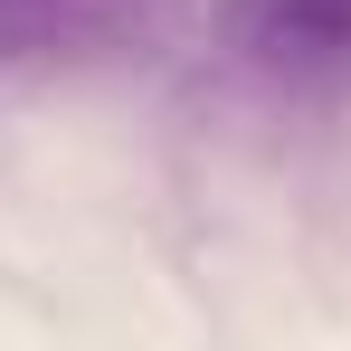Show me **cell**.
I'll use <instances>...</instances> for the list:
<instances>
[{
	"instance_id": "obj_1",
	"label": "cell",
	"mask_w": 351,
	"mask_h": 351,
	"mask_svg": "<svg viewBox=\"0 0 351 351\" xmlns=\"http://www.w3.org/2000/svg\"><path fill=\"white\" fill-rule=\"evenodd\" d=\"M133 29V0H0V58H76L114 48Z\"/></svg>"
},
{
	"instance_id": "obj_2",
	"label": "cell",
	"mask_w": 351,
	"mask_h": 351,
	"mask_svg": "<svg viewBox=\"0 0 351 351\" xmlns=\"http://www.w3.org/2000/svg\"><path fill=\"white\" fill-rule=\"evenodd\" d=\"M256 29L294 38V48H342L351 38V0H256Z\"/></svg>"
}]
</instances>
